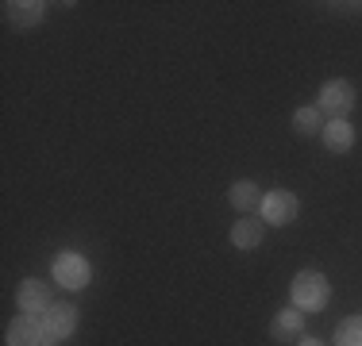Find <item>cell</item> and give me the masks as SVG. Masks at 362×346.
<instances>
[{
	"mask_svg": "<svg viewBox=\"0 0 362 346\" xmlns=\"http://www.w3.org/2000/svg\"><path fill=\"white\" fill-rule=\"evenodd\" d=\"M293 308L300 311H320L327 304V292H332V285H327L324 273L316 270H300L297 277H293Z\"/></svg>",
	"mask_w": 362,
	"mask_h": 346,
	"instance_id": "cell-1",
	"label": "cell"
},
{
	"mask_svg": "<svg viewBox=\"0 0 362 346\" xmlns=\"http://www.w3.org/2000/svg\"><path fill=\"white\" fill-rule=\"evenodd\" d=\"M54 281L62 285V289H85V285H89V262H85L81 254H74V250L58 254L54 258Z\"/></svg>",
	"mask_w": 362,
	"mask_h": 346,
	"instance_id": "cell-2",
	"label": "cell"
},
{
	"mask_svg": "<svg viewBox=\"0 0 362 346\" xmlns=\"http://www.w3.org/2000/svg\"><path fill=\"white\" fill-rule=\"evenodd\" d=\"M47 342V327H42L39 316H16L8 323V346H42Z\"/></svg>",
	"mask_w": 362,
	"mask_h": 346,
	"instance_id": "cell-3",
	"label": "cell"
},
{
	"mask_svg": "<svg viewBox=\"0 0 362 346\" xmlns=\"http://www.w3.org/2000/svg\"><path fill=\"white\" fill-rule=\"evenodd\" d=\"M355 108V89L351 81H327L320 89V112H332V119H343Z\"/></svg>",
	"mask_w": 362,
	"mask_h": 346,
	"instance_id": "cell-4",
	"label": "cell"
},
{
	"mask_svg": "<svg viewBox=\"0 0 362 346\" xmlns=\"http://www.w3.org/2000/svg\"><path fill=\"white\" fill-rule=\"evenodd\" d=\"M42 327H47V342H42V346L62 342L66 335H74V327H77V308H74V304H58V308H50V311H47V319H42Z\"/></svg>",
	"mask_w": 362,
	"mask_h": 346,
	"instance_id": "cell-5",
	"label": "cell"
},
{
	"mask_svg": "<svg viewBox=\"0 0 362 346\" xmlns=\"http://www.w3.org/2000/svg\"><path fill=\"white\" fill-rule=\"evenodd\" d=\"M297 196L286 193V189H274L270 196H262V215L266 223H274V227H281V223H289L293 215H297Z\"/></svg>",
	"mask_w": 362,
	"mask_h": 346,
	"instance_id": "cell-6",
	"label": "cell"
},
{
	"mask_svg": "<svg viewBox=\"0 0 362 346\" xmlns=\"http://www.w3.org/2000/svg\"><path fill=\"white\" fill-rule=\"evenodd\" d=\"M16 300H20V311H47L50 308V289L42 281H23L20 292H16Z\"/></svg>",
	"mask_w": 362,
	"mask_h": 346,
	"instance_id": "cell-7",
	"label": "cell"
},
{
	"mask_svg": "<svg viewBox=\"0 0 362 346\" xmlns=\"http://www.w3.org/2000/svg\"><path fill=\"white\" fill-rule=\"evenodd\" d=\"M4 16H8V23H16V28H31V23H39L42 20V4L39 0H12V4H4Z\"/></svg>",
	"mask_w": 362,
	"mask_h": 346,
	"instance_id": "cell-8",
	"label": "cell"
},
{
	"mask_svg": "<svg viewBox=\"0 0 362 346\" xmlns=\"http://www.w3.org/2000/svg\"><path fill=\"white\" fill-rule=\"evenodd\" d=\"M320 135H324L327 150H335V154L351 150V143H355V131H351V124H347V119H332V124H327Z\"/></svg>",
	"mask_w": 362,
	"mask_h": 346,
	"instance_id": "cell-9",
	"label": "cell"
},
{
	"mask_svg": "<svg viewBox=\"0 0 362 346\" xmlns=\"http://www.w3.org/2000/svg\"><path fill=\"white\" fill-rule=\"evenodd\" d=\"M300 308H286V311H278V319H274V339H281V342H293V339H300Z\"/></svg>",
	"mask_w": 362,
	"mask_h": 346,
	"instance_id": "cell-10",
	"label": "cell"
},
{
	"mask_svg": "<svg viewBox=\"0 0 362 346\" xmlns=\"http://www.w3.org/2000/svg\"><path fill=\"white\" fill-rule=\"evenodd\" d=\"M231 242H235L239 250H255L258 242H262V223L258 220H239L235 227H231Z\"/></svg>",
	"mask_w": 362,
	"mask_h": 346,
	"instance_id": "cell-11",
	"label": "cell"
},
{
	"mask_svg": "<svg viewBox=\"0 0 362 346\" xmlns=\"http://www.w3.org/2000/svg\"><path fill=\"white\" fill-rule=\"evenodd\" d=\"M228 196H231V204L243 208V212H251V208H262V196H258V185H255V181H235Z\"/></svg>",
	"mask_w": 362,
	"mask_h": 346,
	"instance_id": "cell-12",
	"label": "cell"
},
{
	"mask_svg": "<svg viewBox=\"0 0 362 346\" xmlns=\"http://www.w3.org/2000/svg\"><path fill=\"white\" fill-rule=\"evenodd\" d=\"M293 127H297L300 135L324 131V112H320V108H297V116H293Z\"/></svg>",
	"mask_w": 362,
	"mask_h": 346,
	"instance_id": "cell-13",
	"label": "cell"
},
{
	"mask_svg": "<svg viewBox=\"0 0 362 346\" xmlns=\"http://www.w3.org/2000/svg\"><path fill=\"white\" fill-rule=\"evenodd\" d=\"M335 346H362V316H351L335 331Z\"/></svg>",
	"mask_w": 362,
	"mask_h": 346,
	"instance_id": "cell-14",
	"label": "cell"
},
{
	"mask_svg": "<svg viewBox=\"0 0 362 346\" xmlns=\"http://www.w3.org/2000/svg\"><path fill=\"white\" fill-rule=\"evenodd\" d=\"M297 342H300V339H297ZM300 346H324V342H320V339H305Z\"/></svg>",
	"mask_w": 362,
	"mask_h": 346,
	"instance_id": "cell-15",
	"label": "cell"
}]
</instances>
